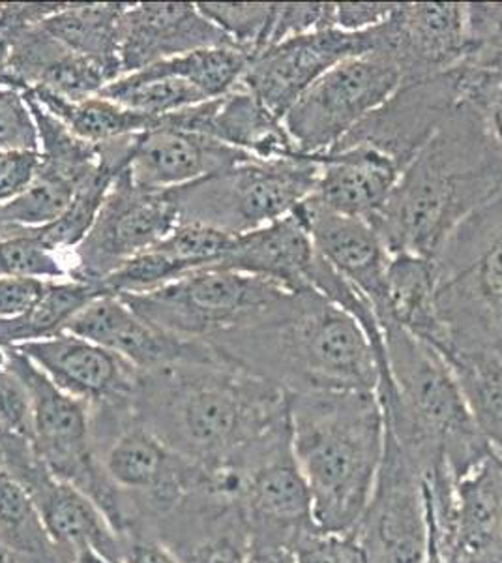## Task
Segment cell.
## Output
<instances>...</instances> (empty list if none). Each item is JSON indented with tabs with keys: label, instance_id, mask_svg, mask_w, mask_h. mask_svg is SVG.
<instances>
[{
	"label": "cell",
	"instance_id": "cell-47",
	"mask_svg": "<svg viewBox=\"0 0 502 563\" xmlns=\"http://www.w3.org/2000/svg\"><path fill=\"white\" fill-rule=\"evenodd\" d=\"M0 435L32 438V406L20 376L7 365V350L0 347Z\"/></svg>",
	"mask_w": 502,
	"mask_h": 563
},
{
	"label": "cell",
	"instance_id": "cell-18",
	"mask_svg": "<svg viewBox=\"0 0 502 563\" xmlns=\"http://www.w3.org/2000/svg\"><path fill=\"white\" fill-rule=\"evenodd\" d=\"M373 52V34L339 29L305 34L270 45L249 60L241 84L283 121L287 111L304 97L326 71L347 58Z\"/></svg>",
	"mask_w": 502,
	"mask_h": 563
},
{
	"label": "cell",
	"instance_id": "cell-37",
	"mask_svg": "<svg viewBox=\"0 0 502 563\" xmlns=\"http://www.w3.org/2000/svg\"><path fill=\"white\" fill-rule=\"evenodd\" d=\"M100 97L143 115L161 119L177 113L180 109L207 102L203 92L193 85L175 76H159L153 71L140 70L122 76L113 84L105 85Z\"/></svg>",
	"mask_w": 502,
	"mask_h": 563
},
{
	"label": "cell",
	"instance_id": "cell-2",
	"mask_svg": "<svg viewBox=\"0 0 502 563\" xmlns=\"http://www.w3.org/2000/svg\"><path fill=\"white\" fill-rule=\"evenodd\" d=\"M502 198V151L471 103H458L369 224L392 254L437 260L465 220Z\"/></svg>",
	"mask_w": 502,
	"mask_h": 563
},
{
	"label": "cell",
	"instance_id": "cell-52",
	"mask_svg": "<svg viewBox=\"0 0 502 563\" xmlns=\"http://www.w3.org/2000/svg\"><path fill=\"white\" fill-rule=\"evenodd\" d=\"M49 282L42 278H0V320L25 314L44 295Z\"/></svg>",
	"mask_w": 502,
	"mask_h": 563
},
{
	"label": "cell",
	"instance_id": "cell-58",
	"mask_svg": "<svg viewBox=\"0 0 502 563\" xmlns=\"http://www.w3.org/2000/svg\"><path fill=\"white\" fill-rule=\"evenodd\" d=\"M2 4H4V2H0V13H2Z\"/></svg>",
	"mask_w": 502,
	"mask_h": 563
},
{
	"label": "cell",
	"instance_id": "cell-13",
	"mask_svg": "<svg viewBox=\"0 0 502 563\" xmlns=\"http://www.w3.org/2000/svg\"><path fill=\"white\" fill-rule=\"evenodd\" d=\"M0 466L25 488L66 563H124L121 539L94 501L53 477L31 438L0 435Z\"/></svg>",
	"mask_w": 502,
	"mask_h": 563
},
{
	"label": "cell",
	"instance_id": "cell-54",
	"mask_svg": "<svg viewBox=\"0 0 502 563\" xmlns=\"http://www.w3.org/2000/svg\"><path fill=\"white\" fill-rule=\"evenodd\" d=\"M248 563H297L294 552L286 544L249 541Z\"/></svg>",
	"mask_w": 502,
	"mask_h": 563
},
{
	"label": "cell",
	"instance_id": "cell-48",
	"mask_svg": "<svg viewBox=\"0 0 502 563\" xmlns=\"http://www.w3.org/2000/svg\"><path fill=\"white\" fill-rule=\"evenodd\" d=\"M497 55H502V4H467L465 60H483Z\"/></svg>",
	"mask_w": 502,
	"mask_h": 563
},
{
	"label": "cell",
	"instance_id": "cell-57",
	"mask_svg": "<svg viewBox=\"0 0 502 563\" xmlns=\"http://www.w3.org/2000/svg\"><path fill=\"white\" fill-rule=\"evenodd\" d=\"M0 239H8V225L2 224V220H0Z\"/></svg>",
	"mask_w": 502,
	"mask_h": 563
},
{
	"label": "cell",
	"instance_id": "cell-6",
	"mask_svg": "<svg viewBox=\"0 0 502 563\" xmlns=\"http://www.w3.org/2000/svg\"><path fill=\"white\" fill-rule=\"evenodd\" d=\"M435 265L443 327L437 352L502 358V198L465 220Z\"/></svg>",
	"mask_w": 502,
	"mask_h": 563
},
{
	"label": "cell",
	"instance_id": "cell-11",
	"mask_svg": "<svg viewBox=\"0 0 502 563\" xmlns=\"http://www.w3.org/2000/svg\"><path fill=\"white\" fill-rule=\"evenodd\" d=\"M223 488L241 506L249 541L294 549L305 533L319 528L294 456L291 416L249 449Z\"/></svg>",
	"mask_w": 502,
	"mask_h": 563
},
{
	"label": "cell",
	"instance_id": "cell-53",
	"mask_svg": "<svg viewBox=\"0 0 502 563\" xmlns=\"http://www.w3.org/2000/svg\"><path fill=\"white\" fill-rule=\"evenodd\" d=\"M119 539L124 563H180L171 549L150 531L134 528Z\"/></svg>",
	"mask_w": 502,
	"mask_h": 563
},
{
	"label": "cell",
	"instance_id": "cell-28",
	"mask_svg": "<svg viewBox=\"0 0 502 563\" xmlns=\"http://www.w3.org/2000/svg\"><path fill=\"white\" fill-rule=\"evenodd\" d=\"M317 260L310 231L294 212L272 224L235 238L217 267L274 282L291 294L310 291V275Z\"/></svg>",
	"mask_w": 502,
	"mask_h": 563
},
{
	"label": "cell",
	"instance_id": "cell-29",
	"mask_svg": "<svg viewBox=\"0 0 502 563\" xmlns=\"http://www.w3.org/2000/svg\"><path fill=\"white\" fill-rule=\"evenodd\" d=\"M207 135L249 154L255 161H293L304 156L283 121L274 117L259 98L242 85H236L225 97L212 100Z\"/></svg>",
	"mask_w": 502,
	"mask_h": 563
},
{
	"label": "cell",
	"instance_id": "cell-21",
	"mask_svg": "<svg viewBox=\"0 0 502 563\" xmlns=\"http://www.w3.org/2000/svg\"><path fill=\"white\" fill-rule=\"evenodd\" d=\"M66 333L119 353L140 372L225 361L207 340L182 339L164 331L132 312L116 295L90 302L68 323Z\"/></svg>",
	"mask_w": 502,
	"mask_h": 563
},
{
	"label": "cell",
	"instance_id": "cell-25",
	"mask_svg": "<svg viewBox=\"0 0 502 563\" xmlns=\"http://www.w3.org/2000/svg\"><path fill=\"white\" fill-rule=\"evenodd\" d=\"M150 533L180 563H248L249 533L241 506L216 487L196 494Z\"/></svg>",
	"mask_w": 502,
	"mask_h": 563
},
{
	"label": "cell",
	"instance_id": "cell-1",
	"mask_svg": "<svg viewBox=\"0 0 502 563\" xmlns=\"http://www.w3.org/2000/svg\"><path fill=\"white\" fill-rule=\"evenodd\" d=\"M137 421L223 485L249 449L289 419V393L227 361L141 372Z\"/></svg>",
	"mask_w": 502,
	"mask_h": 563
},
{
	"label": "cell",
	"instance_id": "cell-59",
	"mask_svg": "<svg viewBox=\"0 0 502 563\" xmlns=\"http://www.w3.org/2000/svg\"><path fill=\"white\" fill-rule=\"evenodd\" d=\"M446 563H454V562H446Z\"/></svg>",
	"mask_w": 502,
	"mask_h": 563
},
{
	"label": "cell",
	"instance_id": "cell-34",
	"mask_svg": "<svg viewBox=\"0 0 502 563\" xmlns=\"http://www.w3.org/2000/svg\"><path fill=\"white\" fill-rule=\"evenodd\" d=\"M25 100L38 129L40 167L36 175L70 186L77 192L98 172L100 147L71 134L31 95H25Z\"/></svg>",
	"mask_w": 502,
	"mask_h": 563
},
{
	"label": "cell",
	"instance_id": "cell-32",
	"mask_svg": "<svg viewBox=\"0 0 502 563\" xmlns=\"http://www.w3.org/2000/svg\"><path fill=\"white\" fill-rule=\"evenodd\" d=\"M98 284L77 280H52L44 295L25 314L0 320V347H15L26 342L52 339L66 333V327L90 302L103 297Z\"/></svg>",
	"mask_w": 502,
	"mask_h": 563
},
{
	"label": "cell",
	"instance_id": "cell-50",
	"mask_svg": "<svg viewBox=\"0 0 502 563\" xmlns=\"http://www.w3.org/2000/svg\"><path fill=\"white\" fill-rule=\"evenodd\" d=\"M38 167V151H0V206L25 192Z\"/></svg>",
	"mask_w": 502,
	"mask_h": 563
},
{
	"label": "cell",
	"instance_id": "cell-36",
	"mask_svg": "<svg viewBox=\"0 0 502 563\" xmlns=\"http://www.w3.org/2000/svg\"><path fill=\"white\" fill-rule=\"evenodd\" d=\"M0 539L20 563H66L31 496L0 466Z\"/></svg>",
	"mask_w": 502,
	"mask_h": 563
},
{
	"label": "cell",
	"instance_id": "cell-12",
	"mask_svg": "<svg viewBox=\"0 0 502 563\" xmlns=\"http://www.w3.org/2000/svg\"><path fill=\"white\" fill-rule=\"evenodd\" d=\"M401 85L400 66L384 53L347 58L287 111L283 126L304 156L328 153Z\"/></svg>",
	"mask_w": 502,
	"mask_h": 563
},
{
	"label": "cell",
	"instance_id": "cell-9",
	"mask_svg": "<svg viewBox=\"0 0 502 563\" xmlns=\"http://www.w3.org/2000/svg\"><path fill=\"white\" fill-rule=\"evenodd\" d=\"M7 350V365L25 384L32 406V448L45 467L94 501L116 536L126 528V506L96 453L89 406L71 398L15 347Z\"/></svg>",
	"mask_w": 502,
	"mask_h": 563
},
{
	"label": "cell",
	"instance_id": "cell-45",
	"mask_svg": "<svg viewBox=\"0 0 502 563\" xmlns=\"http://www.w3.org/2000/svg\"><path fill=\"white\" fill-rule=\"evenodd\" d=\"M38 129L25 95L0 87V151H38Z\"/></svg>",
	"mask_w": 502,
	"mask_h": 563
},
{
	"label": "cell",
	"instance_id": "cell-31",
	"mask_svg": "<svg viewBox=\"0 0 502 563\" xmlns=\"http://www.w3.org/2000/svg\"><path fill=\"white\" fill-rule=\"evenodd\" d=\"M437 265L414 254H392L387 273V314L405 331L437 347L443 344V327L437 316Z\"/></svg>",
	"mask_w": 502,
	"mask_h": 563
},
{
	"label": "cell",
	"instance_id": "cell-27",
	"mask_svg": "<svg viewBox=\"0 0 502 563\" xmlns=\"http://www.w3.org/2000/svg\"><path fill=\"white\" fill-rule=\"evenodd\" d=\"M313 158L319 162V179L312 198L337 214L368 222L403 174L394 161L364 147H336Z\"/></svg>",
	"mask_w": 502,
	"mask_h": 563
},
{
	"label": "cell",
	"instance_id": "cell-8",
	"mask_svg": "<svg viewBox=\"0 0 502 563\" xmlns=\"http://www.w3.org/2000/svg\"><path fill=\"white\" fill-rule=\"evenodd\" d=\"M291 291L257 276L199 269L143 295H116L148 323L182 339L210 340L255 325L286 305Z\"/></svg>",
	"mask_w": 502,
	"mask_h": 563
},
{
	"label": "cell",
	"instance_id": "cell-17",
	"mask_svg": "<svg viewBox=\"0 0 502 563\" xmlns=\"http://www.w3.org/2000/svg\"><path fill=\"white\" fill-rule=\"evenodd\" d=\"M459 102L461 66L439 76L403 84L336 147L369 148L405 169Z\"/></svg>",
	"mask_w": 502,
	"mask_h": 563
},
{
	"label": "cell",
	"instance_id": "cell-24",
	"mask_svg": "<svg viewBox=\"0 0 502 563\" xmlns=\"http://www.w3.org/2000/svg\"><path fill=\"white\" fill-rule=\"evenodd\" d=\"M293 212L310 231L319 256L371 302L377 320H381L387 314L390 252L376 228L362 218L337 214L312 196Z\"/></svg>",
	"mask_w": 502,
	"mask_h": 563
},
{
	"label": "cell",
	"instance_id": "cell-15",
	"mask_svg": "<svg viewBox=\"0 0 502 563\" xmlns=\"http://www.w3.org/2000/svg\"><path fill=\"white\" fill-rule=\"evenodd\" d=\"M177 225L171 190L137 186L126 169L116 177L94 224L77 246L76 265L68 276L100 286L132 257L161 243Z\"/></svg>",
	"mask_w": 502,
	"mask_h": 563
},
{
	"label": "cell",
	"instance_id": "cell-22",
	"mask_svg": "<svg viewBox=\"0 0 502 563\" xmlns=\"http://www.w3.org/2000/svg\"><path fill=\"white\" fill-rule=\"evenodd\" d=\"M15 350L38 366L58 389L87 404L89 410L134 404L141 372L119 353L94 342L60 333L26 342Z\"/></svg>",
	"mask_w": 502,
	"mask_h": 563
},
{
	"label": "cell",
	"instance_id": "cell-40",
	"mask_svg": "<svg viewBox=\"0 0 502 563\" xmlns=\"http://www.w3.org/2000/svg\"><path fill=\"white\" fill-rule=\"evenodd\" d=\"M235 243V235L209 225L178 224L156 249L178 263L186 275L217 267Z\"/></svg>",
	"mask_w": 502,
	"mask_h": 563
},
{
	"label": "cell",
	"instance_id": "cell-14",
	"mask_svg": "<svg viewBox=\"0 0 502 563\" xmlns=\"http://www.w3.org/2000/svg\"><path fill=\"white\" fill-rule=\"evenodd\" d=\"M349 536L364 563H426L424 475L387 432L376 485Z\"/></svg>",
	"mask_w": 502,
	"mask_h": 563
},
{
	"label": "cell",
	"instance_id": "cell-38",
	"mask_svg": "<svg viewBox=\"0 0 502 563\" xmlns=\"http://www.w3.org/2000/svg\"><path fill=\"white\" fill-rule=\"evenodd\" d=\"M252 58L236 47H210L148 66L159 76H175L193 85L207 100L225 97L241 84ZM145 70V68H143Z\"/></svg>",
	"mask_w": 502,
	"mask_h": 563
},
{
	"label": "cell",
	"instance_id": "cell-55",
	"mask_svg": "<svg viewBox=\"0 0 502 563\" xmlns=\"http://www.w3.org/2000/svg\"><path fill=\"white\" fill-rule=\"evenodd\" d=\"M426 485V483H424ZM427 531H430V538H427V556L426 563H446L443 551H440L439 536H437V526H435V519H433L432 506H430V499H427Z\"/></svg>",
	"mask_w": 502,
	"mask_h": 563
},
{
	"label": "cell",
	"instance_id": "cell-44",
	"mask_svg": "<svg viewBox=\"0 0 502 563\" xmlns=\"http://www.w3.org/2000/svg\"><path fill=\"white\" fill-rule=\"evenodd\" d=\"M66 275L57 256L32 239H0V278L58 280Z\"/></svg>",
	"mask_w": 502,
	"mask_h": 563
},
{
	"label": "cell",
	"instance_id": "cell-16",
	"mask_svg": "<svg viewBox=\"0 0 502 563\" xmlns=\"http://www.w3.org/2000/svg\"><path fill=\"white\" fill-rule=\"evenodd\" d=\"M57 2H4L0 38L8 47V74L20 92L47 90L79 102L98 97L108 77L90 60L77 55L47 33L42 21L57 12Z\"/></svg>",
	"mask_w": 502,
	"mask_h": 563
},
{
	"label": "cell",
	"instance_id": "cell-46",
	"mask_svg": "<svg viewBox=\"0 0 502 563\" xmlns=\"http://www.w3.org/2000/svg\"><path fill=\"white\" fill-rule=\"evenodd\" d=\"M336 29V4L334 2H308V4H280L274 21L270 45L286 40L321 33Z\"/></svg>",
	"mask_w": 502,
	"mask_h": 563
},
{
	"label": "cell",
	"instance_id": "cell-43",
	"mask_svg": "<svg viewBox=\"0 0 502 563\" xmlns=\"http://www.w3.org/2000/svg\"><path fill=\"white\" fill-rule=\"evenodd\" d=\"M186 276L182 267L166 256L161 250L148 249L140 256L132 257L121 269L100 282L105 295H143L164 288L167 284Z\"/></svg>",
	"mask_w": 502,
	"mask_h": 563
},
{
	"label": "cell",
	"instance_id": "cell-56",
	"mask_svg": "<svg viewBox=\"0 0 502 563\" xmlns=\"http://www.w3.org/2000/svg\"><path fill=\"white\" fill-rule=\"evenodd\" d=\"M10 77H8V52L4 45L0 44V87H8Z\"/></svg>",
	"mask_w": 502,
	"mask_h": 563
},
{
	"label": "cell",
	"instance_id": "cell-19",
	"mask_svg": "<svg viewBox=\"0 0 502 563\" xmlns=\"http://www.w3.org/2000/svg\"><path fill=\"white\" fill-rule=\"evenodd\" d=\"M371 34L373 52L394 58L403 84L439 76L467 58V4H398L390 20Z\"/></svg>",
	"mask_w": 502,
	"mask_h": 563
},
{
	"label": "cell",
	"instance_id": "cell-35",
	"mask_svg": "<svg viewBox=\"0 0 502 563\" xmlns=\"http://www.w3.org/2000/svg\"><path fill=\"white\" fill-rule=\"evenodd\" d=\"M458 379L480 434L502 459V358L478 353L443 355Z\"/></svg>",
	"mask_w": 502,
	"mask_h": 563
},
{
	"label": "cell",
	"instance_id": "cell-33",
	"mask_svg": "<svg viewBox=\"0 0 502 563\" xmlns=\"http://www.w3.org/2000/svg\"><path fill=\"white\" fill-rule=\"evenodd\" d=\"M25 95H31L52 115L57 117L71 134L77 135L79 140L89 141L92 145L108 143L126 135L143 134L156 124V119L153 117L132 111L100 95L79 100V102H70L47 90H31Z\"/></svg>",
	"mask_w": 502,
	"mask_h": 563
},
{
	"label": "cell",
	"instance_id": "cell-51",
	"mask_svg": "<svg viewBox=\"0 0 502 563\" xmlns=\"http://www.w3.org/2000/svg\"><path fill=\"white\" fill-rule=\"evenodd\" d=\"M398 4L392 2H337L336 29L344 33H366L390 20Z\"/></svg>",
	"mask_w": 502,
	"mask_h": 563
},
{
	"label": "cell",
	"instance_id": "cell-39",
	"mask_svg": "<svg viewBox=\"0 0 502 563\" xmlns=\"http://www.w3.org/2000/svg\"><path fill=\"white\" fill-rule=\"evenodd\" d=\"M278 7L272 2H198L199 12L249 58L267 49Z\"/></svg>",
	"mask_w": 502,
	"mask_h": 563
},
{
	"label": "cell",
	"instance_id": "cell-5",
	"mask_svg": "<svg viewBox=\"0 0 502 563\" xmlns=\"http://www.w3.org/2000/svg\"><path fill=\"white\" fill-rule=\"evenodd\" d=\"M293 451L321 530L349 533L376 485L384 419L376 390L289 395Z\"/></svg>",
	"mask_w": 502,
	"mask_h": 563
},
{
	"label": "cell",
	"instance_id": "cell-42",
	"mask_svg": "<svg viewBox=\"0 0 502 563\" xmlns=\"http://www.w3.org/2000/svg\"><path fill=\"white\" fill-rule=\"evenodd\" d=\"M461 66V100L482 115L491 137L502 151V55L465 60Z\"/></svg>",
	"mask_w": 502,
	"mask_h": 563
},
{
	"label": "cell",
	"instance_id": "cell-30",
	"mask_svg": "<svg viewBox=\"0 0 502 563\" xmlns=\"http://www.w3.org/2000/svg\"><path fill=\"white\" fill-rule=\"evenodd\" d=\"M126 2H74L63 4L42 21L60 44L98 66L113 84L122 77L121 20Z\"/></svg>",
	"mask_w": 502,
	"mask_h": 563
},
{
	"label": "cell",
	"instance_id": "cell-26",
	"mask_svg": "<svg viewBox=\"0 0 502 563\" xmlns=\"http://www.w3.org/2000/svg\"><path fill=\"white\" fill-rule=\"evenodd\" d=\"M248 161L249 154L222 141L156 121L153 129L135 135L127 172L137 186L171 190Z\"/></svg>",
	"mask_w": 502,
	"mask_h": 563
},
{
	"label": "cell",
	"instance_id": "cell-3",
	"mask_svg": "<svg viewBox=\"0 0 502 563\" xmlns=\"http://www.w3.org/2000/svg\"><path fill=\"white\" fill-rule=\"evenodd\" d=\"M207 342L231 365L289 395L377 390L379 384L368 334L317 289L293 294L259 323Z\"/></svg>",
	"mask_w": 502,
	"mask_h": 563
},
{
	"label": "cell",
	"instance_id": "cell-4",
	"mask_svg": "<svg viewBox=\"0 0 502 563\" xmlns=\"http://www.w3.org/2000/svg\"><path fill=\"white\" fill-rule=\"evenodd\" d=\"M381 329L392 376L376 390L384 432L411 456L430 487L456 485L493 449L480 434L445 357L395 321H382Z\"/></svg>",
	"mask_w": 502,
	"mask_h": 563
},
{
	"label": "cell",
	"instance_id": "cell-20",
	"mask_svg": "<svg viewBox=\"0 0 502 563\" xmlns=\"http://www.w3.org/2000/svg\"><path fill=\"white\" fill-rule=\"evenodd\" d=\"M426 483V481H424ZM446 562L502 563V459L491 451L435 506L427 493Z\"/></svg>",
	"mask_w": 502,
	"mask_h": 563
},
{
	"label": "cell",
	"instance_id": "cell-49",
	"mask_svg": "<svg viewBox=\"0 0 502 563\" xmlns=\"http://www.w3.org/2000/svg\"><path fill=\"white\" fill-rule=\"evenodd\" d=\"M297 563H364L349 533L317 530L305 533L294 544Z\"/></svg>",
	"mask_w": 502,
	"mask_h": 563
},
{
	"label": "cell",
	"instance_id": "cell-41",
	"mask_svg": "<svg viewBox=\"0 0 502 563\" xmlns=\"http://www.w3.org/2000/svg\"><path fill=\"white\" fill-rule=\"evenodd\" d=\"M74 196L70 186L36 175L25 192L0 206V220L4 225L42 228L63 217Z\"/></svg>",
	"mask_w": 502,
	"mask_h": 563
},
{
	"label": "cell",
	"instance_id": "cell-7",
	"mask_svg": "<svg viewBox=\"0 0 502 563\" xmlns=\"http://www.w3.org/2000/svg\"><path fill=\"white\" fill-rule=\"evenodd\" d=\"M319 162L313 156L293 161L242 162L220 174L171 188L178 224H201L246 235L286 218L313 196Z\"/></svg>",
	"mask_w": 502,
	"mask_h": 563
},
{
	"label": "cell",
	"instance_id": "cell-10",
	"mask_svg": "<svg viewBox=\"0 0 502 563\" xmlns=\"http://www.w3.org/2000/svg\"><path fill=\"white\" fill-rule=\"evenodd\" d=\"M103 470L126 506V528L153 531L159 520L216 481L145 429L137 417L98 445ZM121 533V536H122Z\"/></svg>",
	"mask_w": 502,
	"mask_h": 563
},
{
	"label": "cell",
	"instance_id": "cell-23",
	"mask_svg": "<svg viewBox=\"0 0 502 563\" xmlns=\"http://www.w3.org/2000/svg\"><path fill=\"white\" fill-rule=\"evenodd\" d=\"M210 47H235L198 2L127 4L121 20L122 76Z\"/></svg>",
	"mask_w": 502,
	"mask_h": 563
}]
</instances>
